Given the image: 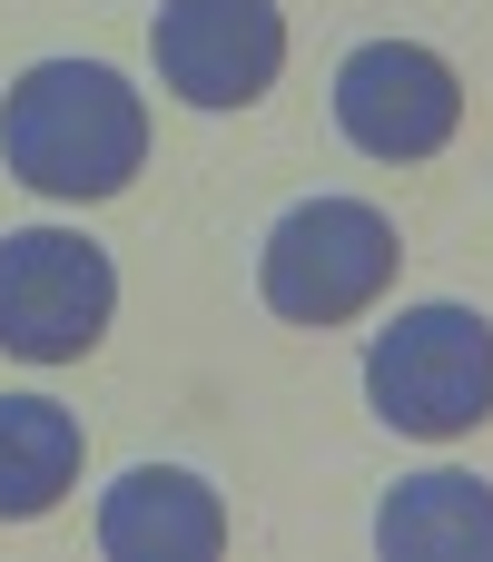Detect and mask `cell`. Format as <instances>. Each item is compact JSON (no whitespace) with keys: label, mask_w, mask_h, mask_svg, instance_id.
<instances>
[{"label":"cell","mask_w":493,"mask_h":562,"mask_svg":"<svg viewBox=\"0 0 493 562\" xmlns=\"http://www.w3.org/2000/svg\"><path fill=\"white\" fill-rule=\"evenodd\" d=\"M217 543H227V514L178 464H128L99 494V553H119V562H208Z\"/></svg>","instance_id":"7"},{"label":"cell","mask_w":493,"mask_h":562,"mask_svg":"<svg viewBox=\"0 0 493 562\" xmlns=\"http://www.w3.org/2000/svg\"><path fill=\"white\" fill-rule=\"evenodd\" d=\"M385 562H493V484L474 474H415L376 514Z\"/></svg>","instance_id":"8"},{"label":"cell","mask_w":493,"mask_h":562,"mask_svg":"<svg viewBox=\"0 0 493 562\" xmlns=\"http://www.w3.org/2000/svg\"><path fill=\"white\" fill-rule=\"evenodd\" d=\"M148 49L188 109H247L287 69V20L277 0H158Z\"/></svg>","instance_id":"5"},{"label":"cell","mask_w":493,"mask_h":562,"mask_svg":"<svg viewBox=\"0 0 493 562\" xmlns=\"http://www.w3.org/2000/svg\"><path fill=\"white\" fill-rule=\"evenodd\" d=\"M0 158L40 198H119L148 158V109L109 59H40L0 99Z\"/></svg>","instance_id":"1"},{"label":"cell","mask_w":493,"mask_h":562,"mask_svg":"<svg viewBox=\"0 0 493 562\" xmlns=\"http://www.w3.org/2000/svg\"><path fill=\"white\" fill-rule=\"evenodd\" d=\"M395 217L366 207V198H306L267 227L257 247V296L287 316V326H346L366 316L385 286H395Z\"/></svg>","instance_id":"2"},{"label":"cell","mask_w":493,"mask_h":562,"mask_svg":"<svg viewBox=\"0 0 493 562\" xmlns=\"http://www.w3.org/2000/svg\"><path fill=\"white\" fill-rule=\"evenodd\" d=\"M119 277L79 227H10L0 237V356L69 366L109 336Z\"/></svg>","instance_id":"4"},{"label":"cell","mask_w":493,"mask_h":562,"mask_svg":"<svg viewBox=\"0 0 493 562\" xmlns=\"http://www.w3.org/2000/svg\"><path fill=\"white\" fill-rule=\"evenodd\" d=\"M366 395L395 435H474L493 415V326L474 306H405L366 346Z\"/></svg>","instance_id":"3"},{"label":"cell","mask_w":493,"mask_h":562,"mask_svg":"<svg viewBox=\"0 0 493 562\" xmlns=\"http://www.w3.org/2000/svg\"><path fill=\"white\" fill-rule=\"evenodd\" d=\"M464 119V79L425 40H366L336 69V128L366 158H435Z\"/></svg>","instance_id":"6"},{"label":"cell","mask_w":493,"mask_h":562,"mask_svg":"<svg viewBox=\"0 0 493 562\" xmlns=\"http://www.w3.org/2000/svg\"><path fill=\"white\" fill-rule=\"evenodd\" d=\"M79 484V415L49 395H0V524H40Z\"/></svg>","instance_id":"9"}]
</instances>
